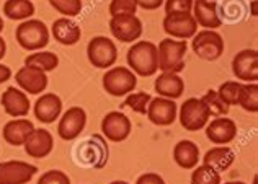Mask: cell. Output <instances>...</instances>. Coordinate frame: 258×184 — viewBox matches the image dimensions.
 <instances>
[{
  "mask_svg": "<svg viewBox=\"0 0 258 184\" xmlns=\"http://www.w3.org/2000/svg\"><path fill=\"white\" fill-rule=\"evenodd\" d=\"M127 67L139 77H152L159 72L157 44L152 41H136L126 54Z\"/></svg>",
  "mask_w": 258,
  "mask_h": 184,
  "instance_id": "6da1fadb",
  "label": "cell"
},
{
  "mask_svg": "<svg viewBox=\"0 0 258 184\" xmlns=\"http://www.w3.org/2000/svg\"><path fill=\"white\" fill-rule=\"evenodd\" d=\"M49 28L44 25V22L36 18L25 20L15 30V39L18 46L28 52L43 51L49 44Z\"/></svg>",
  "mask_w": 258,
  "mask_h": 184,
  "instance_id": "7a4b0ae2",
  "label": "cell"
},
{
  "mask_svg": "<svg viewBox=\"0 0 258 184\" xmlns=\"http://www.w3.org/2000/svg\"><path fill=\"white\" fill-rule=\"evenodd\" d=\"M188 43L180 39L165 38L157 46V62L160 72L180 73L185 70V54Z\"/></svg>",
  "mask_w": 258,
  "mask_h": 184,
  "instance_id": "3957f363",
  "label": "cell"
},
{
  "mask_svg": "<svg viewBox=\"0 0 258 184\" xmlns=\"http://www.w3.org/2000/svg\"><path fill=\"white\" fill-rule=\"evenodd\" d=\"M103 88L111 97H126L138 86V75L129 67H110L103 75Z\"/></svg>",
  "mask_w": 258,
  "mask_h": 184,
  "instance_id": "277c9868",
  "label": "cell"
},
{
  "mask_svg": "<svg viewBox=\"0 0 258 184\" xmlns=\"http://www.w3.org/2000/svg\"><path fill=\"white\" fill-rule=\"evenodd\" d=\"M176 118L180 119L181 127L188 132H198L205 129L211 121V113L201 98H188L180 106V111Z\"/></svg>",
  "mask_w": 258,
  "mask_h": 184,
  "instance_id": "5b68a950",
  "label": "cell"
},
{
  "mask_svg": "<svg viewBox=\"0 0 258 184\" xmlns=\"http://www.w3.org/2000/svg\"><path fill=\"white\" fill-rule=\"evenodd\" d=\"M87 57L95 69L108 70L118 60V47L106 36H95L87 44Z\"/></svg>",
  "mask_w": 258,
  "mask_h": 184,
  "instance_id": "8992f818",
  "label": "cell"
},
{
  "mask_svg": "<svg viewBox=\"0 0 258 184\" xmlns=\"http://www.w3.org/2000/svg\"><path fill=\"white\" fill-rule=\"evenodd\" d=\"M77 158L87 166H93L97 169L105 168L108 160H110V150H108L106 139L101 134H93L90 139L79 145Z\"/></svg>",
  "mask_w": 258,
  "mask_h": 184,
  "instance_id": "52a82bcc",
  "label": "cell"
},
{
  "mask_svg": "<svg viewBox=\"0 0 258 184\" xmlns=\"http://www.w3.org/2000/svg\"><path fill=\"white\" fill-rule=\"evenodd\" d=\"M224 38L216 30H201L191 38V49L203 60H217L224 54Z\"/></svg>",
  "mask_w": 258,
  "mask_h": 184,
  "instance_id": "ba28073f",
  "label": "cell"
},
{
  "mask_svg": "<svg viewBox=\"0 0 258 184\" xmlns=\"http://www.w3.org/2000/svg\"><path fill=\"white\" fill-rule=\"evenodd\" d=\"M87 126V113L84 108L72 106L66 113L60 114L59 124H57V134L62 140H76L80 134L84 132Z\"/></svg>",
  "mask_w": 258,
  "mask_h": 184,
  "instance_id": "9c48e42d",
  "label": "cell"
},
{
  "mask_svg": "<svg viewBox=\"0 0 258 184\" xmlns=\"http://www.w3.org/2000/svg\"><path fill=\"white\" fill-rule=\"evenodd\" d=\"M133 131L131 119L121 111H111L108 113L103 121H101V135L114 144L124 142Z\"/></svg>",
  "mask_w": 258,
  "mask_h": 184,
  "instance_id": "30bf717a",
  "label": "cell"
},
{
  "mask_svg": "<svg viewBox=\"0 0 258 184\" xmlns=\"http://www.w3.org/2000/svg\"><path fill=\"white\" fill-rule=\"evenodd\" d=\"M110 31L113 38L121 43H136L142 36L144 26L138 15H119L111 17Z\"/></svg>",
  "mask_w": 258,
  "mask_h": 184,
  "instance_id": "8fae6325",
  "label": "cell"
},
{
  "mask_svg": "<svg viewBox=\"0 0 258 184\" xmlns=\"http://www.w3.org/2000/svg\"><path fill=\"white\" fill-rule=\"evenodd\" d=\"M36 173L38 168L28 161H2L0 163V184H28Z\"/></svg>",
  "mask_w": 258,
  "mask_h": 184,
  "instance_id": "7c38bea8",
  "label": "cell"
},
{
  "mask_svg": "<svg viewBox=\"0 0 258 184\" xmlns=\"http://www.w3.org/2000/svg\"><path fill=\"white\" fill-rule=\"evenodd\" d=\"M162 26H164V31L168 35V38L180 41L191 39L198 33V25H196L191 13L165 15Z\"/></svg>",
  "mask_w": 258,
  "mask_h": 184,
  "instance_id": "4fadbf2b",
  "label": "cell"
},
{
  "mask_svg": "<svg viewBox=\"0 0 258 184\" xmlns=\"http://www.w3.org/2000/svg\"><path fill=\"white\" fill-rule=\"evenodd\" d=\"M232 72L240 83H256L258 80V52L243 49L232 59Z\"/></svg>",
  "mask_w": 258,
  "mask_h": 184,
  "instance_id": "5bb4252c",
  "label": "cell"
},
{
  "mask_svg": "<svg viewBox=\"0 0 258 184\" xmlns=\"http://www.w3.org/2000/svg\"><path fill=\"white\" fill-rule=\"evenodd\" d=\"M146 114H147V119L151 121L154 126L167 127V126H172L176 121V116H178V106H176L175 100L157 97V98L151 100Z\"/></svg>",
  "mask_w": 258,
  "mask_h": 184,
  "instance_id": "9a60e30c",
  "label": "cell"
},
{
  "mask_svg": "<svg viewBox=\"0 0 258 184\" xmlns=\"http://www.w3.org/2000/svg\"><path fill=\"white\" fill-rule=\"evenodd\" d=\"M206 137L214 145H229L237 137V124L227 116H221L206 124Z\"/></svg>",
  "mask_w": 258,
  "mask_h": 184,
  "instance_id": "2e32d148",
  "label": "cell"
},
{
  "mask_svg": "<svg viewBox=\"0 0 258 184\" xmlns=\"http://www.w3.org/2000/svg\"><path fill=\"white\" fill-rule=\"evenodd\" d=\"M0 105H2L4 111L10 116V118H26L31 110V103L28 95L22 91L20 88L9 86L0 97Z\"/></svg>",
  "mask_w": 258,
  "mask_h": 184,
  "instance_id": "e0dca14e",
  "label": "cell"
},
{
  "mask_svg": "<svg viewBox=\"0 0 258 184\" xmlns=\"http://www.w3.org/2000/svg\"><path fill=\"white\" fill-rule=\"evenodd\" d=\"M18 88L26 95H41L47 88V75L33 67H20L15 73Z\"/></svg>",
  "mask_w": 258,
  "mask_h": 184,
  "instance_id": "ac0fdd59",
  "label": "cell"
},
{
  "mask_svg": "<svg viewBox=\"0 0 258 184\" xmlns=\"http://www.w3.org/2000/svg\"><path fill=\"white\" fill-rule=\"evenodd\" d=\"M35 118L43 124H52L62 114V100L56 93H41L33 105Z\"/></svg>",
  "mask_w": 258,
  "mask_h": 184,
  "instance_id": "d6986e66",
  "label": "cell"
},
{
  "mask_svg": "<svg viewBox=\"0 0 258 184\" xmlns=\"http://www.w3.org/2000/svg\"><path fill=\"white\" fill-rule=\"evenodd\" d=\"M25 152L31 158H46L49 156L52 148H54V137L52 134L47 131V129H36L30 134V137L26 139L23 144Z\"/></svg>",
  "mask_w": 258,
  "mask_h": 184,
  "instance_id": "ffe728a7",
  "label": "cell"
},
{
  "mask_svg": "<svg viewBox=\"0 0 258 184\" xmlns=\"http://www.w3.org/2000/svg\"><path fill=\"white\" fill-rule=\"evenodd\" d=\"M49 33L54 38V41H57L62 46H74L82 38V28H80V25L77 22H74L72 18H66V17L54 20Z\"/></svg>",
  "mask_w": 258,
  "mask_h": 184,
  "instance_id": "44dd1931",
  "label": "cell"
},
{
  "mask_svg": "<svg viewBox=\"0 0 258 184\" xmlns=\"http://www.w3.org/2000/svg\"><path fill=\"white\" fill-rule=\"evenodd\" d=\"M191 15L198 26L205 30H217L221 28L222 18L219 15L216 2H205V0H193Z\"/></svg>",
  "mask_w": 258,
  "mask_h": 184,
  "instance_id": "7402d4cb",
  "label": "cell"
},
{
  "mask_svg": "<svg viewBox=\"0 0 258 184\" xmlns=\"http://www.w3.org/2000/svg\"><path fill=\"white\" fill-rule=\"evenodd\" d=\"M33 131H35V124H33L30 119L17 118V119L9 121L4 126L2 135H4V140L9 145H12V147H22L26 142V139L30 137V134Z\"/></svg>",
  "mask_w": 258,
  "mask_h": 184,
  "instance_id": "603a6c76",
  "label": "cell"
},
{
  "mask_svg": "<svg viewBox=\"0 0 258 184\" xmlns=\"http://www.w3.org/2000/svg\"><path fill=\"white\" fill-rule=\"evenodd\" d=\"M155 91L159 93V97L168 98V100H176L185 93V81L178 73H170V72H162L154 83Z\"/></svg>",
  "mask_w": 258,
  "mask_h": 184,
  "instance_id": "cb8c5ba5",
  "label": "cell"
},
{
  "mask_svg": "<svg viewBox=\"0 0 258 184\" xmlns=\"http://www.w3.org/2000/svg\"><path fill=\"white\" fill-rule=\"evenodd\" d=\"M173 160L183 169H193L201 160L200 147L193 140H180L173 147Z\"/></svg>",
  "mask_w": 258,
  "mask_h": 184,
  "instance_id": "d4e9b609",
  "label": "cell"
},
{
  "mask_svg": "<svg viewBox=\"0 0 258 184\" xmlns=\"http://www.w3.org/2000/svg\"><path fill=\"white\" fill-rule=\"evenodd\" d=\"M201 160L203 165L211 166L213 169L221 173L232 166V163L235 161V153L232 148H229L226 145H217L213 147L211 150H208Z\"/></svg>",
  "mask_w": 258,
  "mask_h": 184,
  "instance_id": "484cf974",
  "label": "cell"
},
{
  "mask_svg": "<svg viewBox=\"0 0 258 184\" xmlns=\"http://www.w3.org/2000/svg\"><path fill=\"white\" fill-rule=\"evenodd\" d=\"M35 4L31 0H7L4 4V15L13 22H25L35 15Z\"/></svg>",
  "mask_w": 258,
  "mask_h": 184,
  "instance_id": "4316f807",
  "label": "cell"
},
{
  "mask_svg": "<svg viewBox=\"0 0 258 184\" xmlns=\"http://www.w3.org/2000/svg\"><path fill=\"white\" fill-rule=\"evenodd\" d=\"M25 65L47 73L57 69L59 57H57V54H54L51 51H36L25 57Z\"/></svg>",
  "mask_w": 258,
  "mask_h": 184,
  "instance_id": "83f0119b",
  "label": "cell"
},
{
  "mask_svg": "<svg viewBox=\"0 0 258 184\" xmlns=\"http://www.w3.org/2000/svg\"><path fill=\"white\" fill-rule=\"evenodd\" d=\"M237 106H240L247 113H258V85L256 83H242L239 101Z\"/></svg>",
  "mask_w": 258,
  "mask_h": 184,
  "instance_id": "f1b7e54d",
  "label": "cell"
},
{
  "mask_svg": "<svg viewBox=\"0 0 258 184\" xmlns=\"http://www.w3.org/2000/svg\"><path fill=\"white\" fill-rule=\"evenodd\" d=\"M189 181H191V184H222L221 173L206 165H198L193 168Z\"/></svg>",
  "mask_w": 258,
  "mask_h": 184,
  "instance_id": "f546056e",
  "label": "cell"
},
{
  "mask_svg": "<svg viewBox=\"0 0 258 184\" xmlns=\"http://www.w3.org/2000/svg\"><path fill=\"white\" fill-rule=\"evenodd\" d=\"M201 100L205 101V105L208 106L209 113H211V116H214V118H221V116L229 114L230 106H227L226 103H224L216 90H208L205 95H203Z\"/></svg>",
  "mask_w": 258,
  "mask_h": 184,
  "instance_id": "4dcf8cb0",
  "label": "cell"
},
{
  "mask_svg": "<svg viewBox=\"0 0 258 184\" xmlns=\"http://www.w3.org/2000/svg\"><path fill=\"white\" fill-rule=\"evenodd\" d=\"M152 97L146 91H138V93H129L126 95L123 108H129L134 113L138 114H146L147 113V106L151 103Z\"/></svg>",
  "mask_w": 258,
  "mask_h": 184,
  "instance_id": "1f68e13d",
  "label": "cell"
},
{
  "mask_svg": "<svg viewBox=\"0 0 258 184\" xmlns=\"http://www.w3.org/2000/svg\"><path fill=\"white\" fill-rule=\"evenodd\" d=\"M242 83L237 80H229L224 81L219 86V90H216L217 95L221 97V100L226 103L227 106H237V101H239V93H240Z\"/></svg>",
  "mask_w": 258,
  "mask_h": 184,
  "instance_id": "d6a6232c",
  "label": "cell"
},
{
  "mask_svg": "<svg viewBox=\"0 0 258 184\" xmlns=\"http://www.w3.org/2000/svg\"><path fill=\"white\" fill-rule=\"evenodd\" d=\"M54 10L59 12L66 18H74L82 12V0H47Z\"/></svg>",
  "mask_w": 258,
  "mask_h": 184,
  "instance_id": "836d02e7",
  "label": "cell"
},
{
  "mask_svg": "<svg viewBox=\"0 0 258 184\" xmlns=\"http://www.w3.org/2000/svg\"><path fill=\"white\" fill-rule=\"evenodd\" d=\"M138 4L136 0H111L110 2V15L119 17V15H136L138 12Z\"/></svg>",
  "mask_w": 258,
  "mask_h": 184,
  "instance_id": "e575fe53",
  "label": "cell"
},
{
  "mask_svg": "<svg viewBox=\"0 0 258 184\" xmlns=\"http://www.w3.org/2000/svg\"><path fill=\"white\" fill-rule=\"evenodd\" d=\"M164 9H165V15H175V13H191L193 0H165Z\"/></svg>",
  "mask_w": 258,
  "mask_h": 184,
  "instance_id": "d590c367",
  "label": "cell"
},
{
  "mask_svg": "<svg viewBox=\"0 0 258 184\" xmlns=\"http://www.w3.org/2000/svg\"><path fill=\"white\" fill-rule=\"evenodd\" d=\"M38 184H71V178L60 169H49L39 176Z\"/></svg>",
  "mask_w": 258,
  "mask_h": 184,
  "instance_id": "8d00e7d4",
  "label": "cell"
},
{
  "mask_svg": "<svg viewBox=\"0 0 258 184\" xmlns=\"http://www.w3.org/2000/svg\"><path fill=\"white\" fill-rule=\"evenodd\" d=\"M136 184H167L159 173H144L141 174Z\"/></svg>",
  "mask_w": 258,
  "mask_h": 184,
  "instance_id": "74e56055",
  "label": "cell"
},
{
  "mask_svg": "<svg viewBox=\"0 0 258 184\" xmlns=\"http://www.w3.org/2000/svg\"><path fill=\"white\" fill-rule=\"evenodd\" d=\"M164 2L165 0H136L138 7H141V9H144V10H157L164 5Z\"/></svg>",
  "mask_w": 258,
  "mask_h": 184,
  "instance_id": "f35d334b",
  "label": "cell"
},
{
  "mask_svg": "<svg viewBox=\"0 0 258 184\" xmlns=\"http://www.w3.org/2000/svg\"><path fill=\"white\" fill-rule=\"evenodd\" d=\"M10 78H12V69L9 65L0 64V85L5 83V81H9Z\"/></svg>",
  "mask_w": 258,
  "mask_h": 184,
  "instance_id": "ab89813d",
  "label": "cell"
},
{
  "mask_svg": "<svg viewBox=\"0 0 258 184\" xmlns=\"http://www.w3.org/2000/svg\"><path fill=\"white\" fill-rule=\"evenodd\" d=\"M250 15L253 18L258 17V0H252V2H250Z\"/></svg>",
  "mask_w": 258,
  "mask_h": 184,
  "instance_id": "60d3db41",
  "label": "cell"
},
{
  "mask_svg": "<svg viewBox=\"0 0 258 184\" xmlns=\"http://www.w3.org/2000/svg\"><path fill=\"white\" fill-rule=\"evenodd\" d=\"M5 52H7V43H5V39L2 38V35H0V60L5 57Z\"/></svg>",
  "mask_w": 258,
  "mask_h": 184,
  "instance_id": "b9f144b4",
  "label": "cell"
},
{
  "mask_svg": "<svg viewBox=\"0 0 258 184\" xmlns=\"http://www.w3.org/2000/svg\"><path fill=\"white\" fill-rule=\"evenodd\" d=\"M2 31H4V18L0 15V35H2Z\"/></svg>",
  "mask_w": 258,
  "mask_h": 184,
  "instance_id": "7bdbcfd3",
  "label": "cell"
},
{
  "mask_svg": "<svg viewBox=\"0 0 258 184\" xmlns=\"http://www.w3.org/2000/svg\"><path fill=\"white\" fill-rule=\"evenodd\" d=\"M224 184H247V182H243V181H229V182H224Z\"/></svg>",
  "mask_w": 258,
  "mask_h": 184,
  "instance_id": "ee69618b",
  "label": "cell"
},
{
  "mask_svg": "<svg viewBox=\"0 0 258 184\" xmlns=\"http://www.w3.org/2000/svg\"><path fill=\"white\" fill-rule=\"evenodd\" d=\"M110 184H129V182H126V181H111Z\"/></svg>",
  "mask_w": 258,
  "mask_h": 184,
  "instance_id": "f6af8a7d",
  "label": "cell"
},
{
  "mask_svg": "<svg viewBox=\"0 0 258 184\" xmlns=\"http://www.w3.org/2000/svg\"><path fill=\"white\" fill-rule=\"evenodd\" d=\"M252 184H258V176H253V182Z\"/></svg>",
  "mask_w": 258,
  "mask_h": 184,
  "instance_id": "bcb514c9",
  "label": "cell"
},
{
  "mask_svg": "<svg viewBox=\"0 0 258 184\" xmlns=\"http://www.w3.org/2000/svg\"><path fill=\"white\" fill-rule=\"evenodd\" d=\"M205 2H216V0H205Z\"/></svg>",
  "mask_w": 258,
  "mask_h": 184,
  "instance_id": "7dc6e473",
  "label": "cell"
}]
</instances>
